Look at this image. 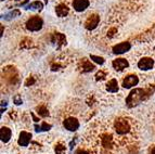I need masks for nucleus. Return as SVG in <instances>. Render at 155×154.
I'll list each match as a JSON object with an SVG mask.
<instances>
[{
  "mask_svg": "<svg viewBox=\"0 0 155 154\" xmlns=\"http://www.w3.org/2000/svg\"><path fill=\"white\" fill-rule=\"evenodd\" d=\"M114 129H115V132L117 135L125 136V135H128L131 131V124L126 118L119 117L114 122Z\"/></svg>",
  "mask_w": 155,
  "mask_h": 154,
  "instance_id": "f257e3e1",
  "label": "nucleus"
},
{
  "mask_svg": "<svg viewBox=\"0 0 155 154\" xmlns=\"http://www.w3.org/2000/svg\"><path fill=\"white\" fill-rule=\"evenodd\" d=\"M44 25V21L40 16L35 15L31 16V18H28V21L26 22V28L29 32H38L42 28Z\"/></svg>",
  "mask_w": 155,
  "mask_h": 154,
  "instance_id": "f03ea898",
  "label": "nucleus"
},
{
  "mask_svg": "<svg viewBox=\"0 0 155 154\" xmlns=\"http://www.w3.org/2000/svg\"><path fill=\"white\" fill-rule=\"evenodd\" d=\"M63 126H64V128L67 129V130L70 131H76L78 128H79V122H78L77 118L75 117H67L66 119L63 121Z\"/></svg>",
  "mask_w": 155,
  "mask_h": 154,
  "instance_id": "7ed1b4c3",
  "label": "nucleus"
},
{
  "mask_svg": "<svg viewBox=\"0 0 155 154\" xmlns=\"http://www.w3.org/2000/svg\"><path fill=\"white\" fill-rule=\"evenodd\" d=\"M139 82V78L137 75H128L126 78L123 80V87L126 89H130L132 87H136Z\"/></svg>",
  "mask_w": 155,
  "mask_h": 154,
  "instance_id": "20e7f679",
  "label": "nucleus"
},
{
  "mask_svg": "<svg viewBox=\"0 0 155 154\" xmlns=\"http://www.w3.org/2000/svg\"><path fill=\"white\" fill-rule=\"evenodd\" d=\"M99 22H100V16L98 14H92V15H90L87 18L85 23V27L87 29H89V31H92L98 26Z\"/></svg>",
  "mask_w": 155,
  "mask_h": 154,
  "instance_id": "39448f33",
  "label": "nucleus"
},
{
  "mask_svg": "<svg viewBox=\"0 0 155 154\" xmlns=\"http://www.w3.org/2000/svg\"><path fill=\"white\" fill-rule=\"evenodd\" d=\"M153 66H154V60H152L151 58H142L138 62V67L142 71L152 69Z\"/></svg>",
  "mask_w": 155,
  "mask_h": 154,
  "instance_id": "423d86ee",
  "label": "nucleus"
},
{
  "mask_svg": "<svg viewBox=\"0 0 155 154\" xmlns=\"http://www.w3.org/2000/svg\"><path fill=\"white\" fill-rule=\"evenodd\" d=\"M130 48H131V45L129 42H120V44H117L113 47V53L114 54H123L125 52L129 51Z\"/></svg>",
  "mask_w": 155,
  "mask_h": 154,
  "instance_id": "0eeeda50",
  "label": "nucleus"
},
{
  "mask_svg": "<svg viewBox=\"0 0 155 154\" xmlns=\"http://www.w3.org/2000/svg\"><path fill=\"white\" fill-rule=\"evenodd\" d=\"M90 2L89 0H73V8L77 12H83L88 8Z\"/></svg>",
  "mask_w": 155,
  "mask_h": 154,
  "instance_id": "6e6552de",
  "label": "nucleus"
},
{
  "mask_svg": "<svg viewBox=\"0 0 155 154\" xmlns=\"http://www.w3.org/2000/svg\"><path fill=\"white\" fill-rule=\"evenodd\" d=\"M112 65H113V67L116 69V71H123V69H125L128 67L129 63H128V61H127L126 59L119 58V59L114 60L113 63H112Z\"/></svg>",
  "mask_w": 155,
  "mask_h": 154,
  "instance_id": "1a4fd4ad",
  "label": "nucleus"
},
{
  "mask_svg": "<svg viewBox=\"0 0 155 154\" xmlns=\"http://www.w3.org/2000/svg\"><path fill=\"white\" fill-rule=\"evenodd\" d=\"M31 140V134L27 132V131H22L20 134V138H18V144L21 146H27Z\"/></svg>",
  "mask_w": 155,
  "mask_h": 154,
  "instance_id": "9d476101",
  "label": "nucleus"
},
{
  "mask_svg": "<svg viewBox=\"0 0 155 154\" xmlns=\"http://www.w3.org/2000/svg\"><path fill=\"white\" fill-rule=\"evenodd\" d=\"M11 136H12V131H11L10 128H8V127H2V128H1V131H0L1 141L7 143L11 139Z\"/></svg>",
  "mask_w": 155,
  "mask_h": 154,
  "instance_id": "9b49d317",
  "label": "nucleus"
},
{
  "mask_svg": "<svg viewBox=\"0 0 155 154\" xmlns=\"http://www.w3.org/2000/svg\"><path fill=\"white\" fill-rule=\"evenodd\" d=\"M106 90L112 93H115L118 91V82H117V80L115 79V78H112V79L106 84Z\"/></svg>",
  "mask_w": 155,
  "mask_h": 154,
  "instance_id": "f8f14e48",
  "label": "nucleus"
},
{
  "mask_svg": "<svg viewBox=\"0 0 155 154\" xmlns=\"http://www.w3.org/2000/svg\"><path fill=\"white\" fill-rule=\"evenodd\" d=\"M55 12H57V14L60 18H64V16H66L68 14V8H67L66 5L61 3V5H59L55 8Z\"/></svg>",
  "mask_w": 155,
  "mask_h": 154,
  "instance_id": "ddd939ff",
  "label": "nucleus"
},
{
  "mask_svg": "<svg viewBox=\"0 0 155 154\" xmlns=\"http://www.w3.org/2000/svg\"><path fill=\"white\" fill-rule=\"evenodd\" d=\"M83 63H84L83 71H85V72H89V71H92V69H94V66H93L92 64H90V63H89V62H88V60L84 59Z\"/></svg>",
  "mask_w": 155,
  "mask_h": 154,
  "instance_id": "4468645a",
  "label": "nucleus"
},
{
  "mask_svg": "<svg viewBox=\"0 0 155 154\" xmlns=\"http://www.w3.org/2000/svg\"><path fill=\"white\" fill-rule=\"evenodd\" d=\"M28 8L39 9V10H41V9H42V3L40 2V1H34V2H31V5H28Z\"/></svg>",
  "mask_w": 155,
  "mask_h": 154,
  "instance_id": "2eb2a0df",
  "label": "nucleus"
},
{
  "mask_svg": "<svg viewBox=\"0 0 155 154\" xmlns=\"http://www.w3.org/2000/svg\"><path fill=\"white\" fill-rule=\"evenodd\" d=\"M35 128H36V131H41V130H49V128H51V125H48V124L44 123L42 124L41 127H39V126H35Z\"/></svg>",
  "mask_w": 155,
  "mask_h": 154,
  "instance_id": "dca6fc26",
  "label": "nucleus"
},
{
  "mask_svg": "<svg viewBox=\"0 0 155 154\" xmlns=\"http://www.w3.org/2000/svg\"><path fill=\"white\" fill-rule=\"evenodd\" d=\"M90 59L92 60V61H94L96 63H98V64H103L104 63V59L101 57H97V55H90Z\"/></svg>",
  "mask_w": 155,
  "mask_h": 154,
  "instance_id": "f3484780",
  "label": "nucleus"
},
{
  "mask_svg": "<svg viewBox=\"0 0 155 154\" xmlns=\"http://www.w3.org/2000/svg\"><path fill=\"white\" fill-rule=\"evenodd\" d=\"M65 150H66V148H65L64 146H55V152H57V154H63L65 152Z\"/></svg>",
  "mask_w": 155,
  "mask_h": 154,
  "instance_id": "a211bd4d",
  "label": "nucleus"
},
{
  "mask_svg": "<svg viewBox=\"0 0 155 154\" xmlns=\"http://www.w3.org/2000/svg\"><path fill=\"white\" fill-rule=\"evenodd\" d=\"M76 154H89V152L85 149H79L77 152H76Z\"/></svg>",
  "mask_w": 155,
  "mask_h": 154,
  "instance_id": "6ab92c4d",
  "label": "nucleus"
},
{
  "mask_svg": "<svg viewBox=\"0 0 155 154\" xmlns=\"http://www.w3.org/2000/svg\"><path fill=\"white\" fill-rule=\"evenodd\" d=\"M151 154H155V146L153 148L152 150H151Z\"/></svg>",
  "mask_w": 155,
  "mask_h": 154,
  "instance_id": "aec40b11",
  "label": "nucleus"
}]
</instances>
